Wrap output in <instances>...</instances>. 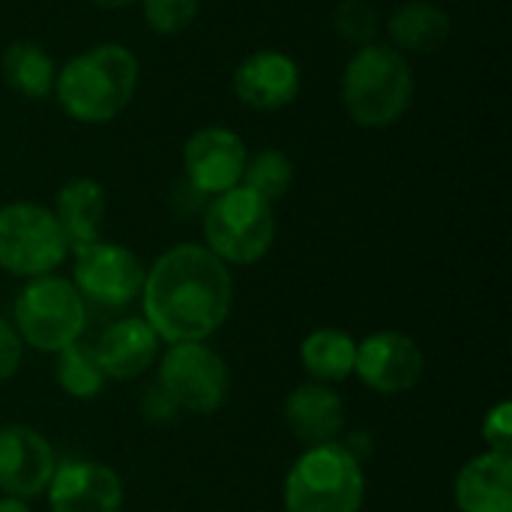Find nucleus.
I'll list each match as a JSON object with an SVG mask.
<instances>
[{"label":"nucleus","mask_w":512,"mask_h":512,"mask_svg":"<svg viewBox=\"0 0 512 512\" xmlns=\"http://www.w3.org/2000/svg\"><path fill=\"white\" fill-rule=\"evenodd\" d=\"M87 3H93L99 9H126V6H132L138 0H87Z\"/></svg>","instance_id":"nucleus-31"},{"label":"nucleus","mask_w":512,"mask_h":512,"mask_svg":"<svg viewBox=\"0 0 512 512\" xmlns=\"http://www.w3.org/2000/svg\"><path fill=\"white\" fill-rule=\"evenodd\" d=\"M282 420L303 447L333 444L345 435V402L333 387L306 381L285 396Z\"/></svg>","instance_id":"nucleus-16"},{"label":"nucleus","mask_w":512,"mask_h":512,"mask_svg":"<svg viewBox=\"0 0 512 512\" xmlns=\"http://www.w3.org/2000/svg\"><path fill=\"white\" fill-rule=\"evenodd\" d=\"M333 27L345 42L360 48V45L375 42V36L381 30V18H378L375 6H369L366 0H342L333 9Z\"/></svg>","instance_id":"nucleus-25"},{"label":"nucleus","mask_w":512,"mask_h":512,"mask_svg":"<svg viewBox=\"0 0 512 512\" xmlns=\"http://www.w3.org/2000/svg\"><path fill=\"white\" fill-rule=\"evenodd\" d=\"M0 512H30V504L9 498V495H0Z\"/></svg>","instance_id":"nucleus-30"},{"label":"nucleus","mask_w":512,"mask_h":512,"mask_svg":"<svg viewBox=\"0 0 512 512\" xmlns=\"http://www.w3.org/2000/svg\"><path fill=\"white\" fill-rule=\"evenodd\" d=\"M480 435L486 441V450L495 453H512V402L501 399L483 414Z\"/></svg>","instance_id":"nucleus-26"},{"label":"nucleus","mask_w":512,"mask_h":512,"mask_svg":"<svg viewBox=\"0 0 512 512\" xmlns=\"http://www.w3.org/2000/svg\"><path fill=\"white\" fill-rule=\"evenodd\" d=\"M366 504V471L339 441L306 447L282 483L285 512H360Z\"/></svg>","instance_id":"nucleus-4"},{"label":"nucleus","mask_w":512,"mask_h":512,"mask_svg":"<svg viewBox=\"0 0 512 512\" xmlns=\"http://www.w3.org/2000/svg\"><path fill=\"white\" fill-rule=\"evenodd\" d=\"M357 339L339 327H318L300 342V366L315 384H342L354 378Z\"/></svg>","instance_id":"nucleus-20"},{"label":"nucleus","mask_w":512,"mask_h":512,"mask_svg":"<svg viewBox=\"0 0 512 512\" xmlns=\"http://www.w3.org/2000/svg\"><path fill=\"white\" fill-rule=\"evenodd\" d=\"M342 108L363 129L399 123L414 102V69L387 42L360 45L342 72Z\"/></svg>","instance_id":"nucleus-3"},{"label":"nucleus","mask_w":512,"mask_h":512,"mask_svg":"<svg viewBox=\"0 0 512 512\" xmlns=\"http://www.w3.org/2000/svg\"><path fill=\"white\" fill-rule=\"evenodd\" d=\"M54 381L69 399H78V402L96 399L108 384L93 345L84 339H78L69 348L54 354Z\"/></svg>","instance_id":"nucleus-22"},{"label":"nucleus","mask_w":512,"mask_h":512,"mask_svg":"<svg viewBox=\"0 0 512 512\" xmlns=\"http://www.w3.org/2000/svg\"><path fill=\"white\" fill-rule=\"evenodd\" d=\"M3 81L24 99H48L54 93L57 63L33 39H15L0 54Z\"/></svg>","instance_id":"nucleus-21"},{"label":"nucleus","mask_w":512,"mask_h":512,"mask_svg":"<svg viewBox=\"0 0 512 512\" xmlns=\"http://www.w3.org/2000/svg\"><path fill=\"white\" fill-rule=\"evenodd\" d=\"M156 384L174 399L180 414H216L231 393L225 357L207 342L165 345L156 360Z\"/></svg>","instance_id":"nucleus-8"},{"label":"nucleus","mask_w":512,"mask_h":512,"mask_svg":"<svg viewBox=\"0 0 512 512\" xmlns=\"http://www.w3.org/2000/svg\"><path fill=\"white\" fill-rule=\"evenodd\" d=\"M249 150L228 126H201L183 144V177L201 198H216L243 180Z\"/></svg>","instance_id":"nucleus-11"},{"label":"nucleus","mask_w":512,"mask_h":512,"mask_svg":"<svg viewBox=\"0 0 512 512\" xmlns=\"http://www.w3.org/2000/svg\"><path fill=\"white\" fill-rule=\"evenodd\" d=\"M90 345L108 381H135L147 375L162 354V339L141 315L114 318Z\"/></svg>","instance_id":"nucleus-15"},{"label":"nucleus","mask_w":512,"mask_h":512,"mask_svg":"<svg viewBox=\"0 0 512 512\" xmlns=\"http://www.w3.org/2000/svg\"><path fill=\"white\" fill-rule=\"evenodd\" d=\"M21 360H24V342L18 339L12 321L0 315V384L15 378V372L21 369Z\"/></svg>","instance_id":"nucleus-28"},{"label":"nucleus","mask_w":512,"mask_h":512,"mask_svg":"<svg viewBox=\"0 0 512 512\" xmlns=\"http://www.w3.org/2000/svg\"><path fill=\"white\" fill-rule=\"evenodd\" d=\"M459 512H512V453L483 450L453 480Z\"/></svg>","instance_id":"nucleus-17"},{"label":"nucleus","mask_w":512,"mask_h":512,"mask_svg":"<svg viewBox=\"0 0 512 512\" xmlns=\"http://www.w3.org/2000/svg\"><path fill=\"white\" fill-rule=\"evenodd\" d=\"M51 512H120L126 489L120 474L96 459L57 462L45 489Z\"/></svg>","instance_id":"nucleus-12"},{"label":"nucleus","mask_w":512,"mask_h":512,"mask_svg":"<svg viewBox=\"0 0 512 512\" xmlns=\"http://www.w3.org/2000/svg\"><path fill=\"white\" fill-rule=\"evenodd\" d=\"M387 33H390V45L405 57L432 54L447 45L453 33V21L447 9H441L432 0H405L387 18Z\"/></svg>","instance_id":"nucleus-19"},{"label":"nucleus","mask_w":512,"mask_h":512,"mask_svg":"<svg viewBox=\"0 0 512 512\" xmlns=\"http://www.w3.org/2000/svg\"><path fill=\"white\" fill-rule=\"evenodd\" d=\"M339 444L357 459V462H366L369 456H372V450H375V444H372V435L369 432H345L342 438H339Z\"/></svg>","instance_id":"nucleus-29"},{"label":"nucleus","mask_w":512,"mask_h":512,"mask_svg":"<svg viewBox=\"0 0 512 512\" xmlns=\"http://www.w3.org/2000/svg\"><path fill=\"white\" fill-rule=\"evenodd\" d=\"M51 213L57 216L69 240V252H72L102 237V222L108 213V192L96 177H69L57 189Z\"/></svg>","instance_id":"nucleus-18"},{"label":"nucleus","mask_w":512,"mask_h":512,"mask_svg":"<svg viewBox=\"0 0 512 512\" xmlns=\"http://www.w3.org/2000/svg\"><path fill=\"white\" fill-rule=\"evenodd\" d=\"M87 315L90 309L69 276L57 273L27 279L12 303V327L24 348L51 357L84 336Z\"/></svg>","instance_id":"nucleus-6"},{"label":"nucleus","mask_w":512,"mask_h":512,"mask_svg":"<svg viewBox=\"0 0 512 512\" xmlns=\"http://www.w3.org/2000/svg\"><path fill=\"white\" fill-rule=\"evenodd\" d=\"M204 246L228 267H252L276 243L273 204L246 186L207 198L201 213Z\"/></svg>","instance_id":"nucleus-5"},{"label":"nucleus","mask_w":512,"mask_h":512,"mask_svg":"<svg viewBox=\"0 0 512 512\" xmlns=\"http://www.w3.org/2000/svg\"><path fill=\"white\" fill-rule=\"evenodd\" d=\"M231 84L246 108L279 111L297 99L303 75H300V63L291 54L279 48H261L237 63Z\"/></svg>","instance_id":"nucleus-14"},{"label":"nucleus","mask_w":512,"mask_h":512,"mask_svg":"<svg viewBox=\"0 0 512 512\" xmlns=\"http://www.w3.org/2000/svg\"><path fill=\"white\" fill-rule=\"evenodd\" d=\"M138 3H141L144 24L162 36L189 30L201 12V0H138Z\"/></svg>","instance_id":"nucleus-24"},{"label":"nucleus","mask_w":512,"mask_h":512,"mask_svg":"<svg viewBox=\"0 0 512 512\" xmlns=\"http://www.w3.org/2000/svg\"><path fill=\"white\" fill-rule=\"evenodd\" d=\"M138 78L141 63L132 48L123 42H99L57 66L51 96L69 120L81 126H102L129 108Z\"/></svg>","instance_id":"nucleus-2"},{"label":"nucleus","mask_w":512,"mask_h":512,"mask_svg":"<svg viewBox=\"0 0 512 512\" xmlns=\"http://www.w3.org/2000/svg\"><path fill=\"white\" fill-rule=\"evenodd\" d=\"M69 258V282L75 285L87 309L123 312L138 303L147 267L129 246L99 237L87 246L72 249Z\"/></svg>","instance_id":"nucleus-9"},{"label":"nucleus","mask_w":512,"mask_h":512,"mask_svg":"<svg viewBox=\"0 0 512 512\" xmlns=\"http://www.w3.org/2000/svg\"><path fill=\"white\" fill-rule=\"evenodd\" d=\"M294 177H297V171H294L291 156L279 147H264L258 153H249L240 186H246L255 195H261L264 201L276 204L291 192Z\"/></svg>","instance_id":"nucleus-23"},{"label":"nucleus","mask_w":512,"mask_h":512,"mask_svg":"<svg viewBox=\"0 0 512 512\" xmlns=\"http://www.w3.org/2000/svg\"><path fill=\"white\" fill-rule=\"evenodd\" d=\"M69 258V240L51 213L36 201H9L0 207V270L15 279L57 273Z\"/></svg>","instance_id":"nucleus-7"},{"label":"nucleus","mask_w":512,"mask_h":512,"mask_svg":"<svg viewBox=\"0 0 512 512\" xmlns=\"http://www.w3.org/2000/svg\"><path fill=\"white\" fill-rule=\"evenodd\" d=\"M138 303L162 345L210 342L231 318L234 276L204 243H177L147 267Z\"/></svg>","instance_id":"nucleus-1"},{"label":"nucleus","mask_w":512,"mask_h":512,"mask_svg":"<svg viewBox=\"0 0 512 512\" xmlns=\"http://www.w3.org/2000/svg\"><path fill=\"white\" fill-rule=\"evenodd\" d=\"M426 354L420 342L402 330H375L357 342L354 378L378 396H402L420 384Z\"/></svg>","instance_id":"nucleus-10"},{"label":"nucleus","mask_w":512,"mask_h":512,"mask_svg":"<svg viewBox=\"0 0 512 512\" xmlns=\"http://www.w3.org/2000/svg\"><path fill=\"white\" fill-rule=\"evenodd\" d=\"M138 411H141L144 423H150V426H168V423H174L180 417V408L174 405V399L156 381L150 387H144Z\"/></svg>","instance_id":"nucleus-27"},{"label":"nucleus","mask_w":512,"mask_h":512,"mask_svg":"<svg viewBox=\"0 0 512 512\" xmlns=\"http://www.w3.org/2000/svg\"><path fill=\"white\" fill-rule=\"evenodd\" d=\"M54 468L57 453L42 432L21 423L0 429V495L30 504L45 495Z\"/></svg>","instance_id":"nucleus-13"}]
</instances>
